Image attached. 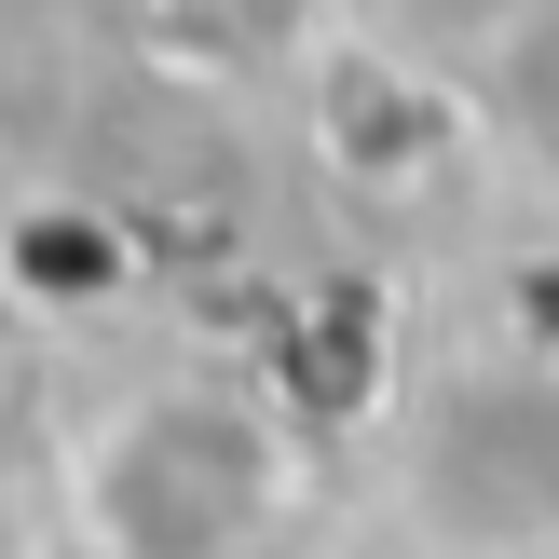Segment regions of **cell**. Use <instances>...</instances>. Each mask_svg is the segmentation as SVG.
<instances>
[{"instance_id":"6da1fadb","label":"cell","mask_w":559,"mask_h":559,"mask_svg":"<svg viewBox=\"0 0 559 559\" xmlns=\"http://www.w3.org/2000/svg\"><path fill=\"white\" fill-rule=\"evenodd\" d=\"M260 424H233L218 396H151L96 437L82 506L123 559H233L260 533Z\"/></svg>"}]
</instances>
